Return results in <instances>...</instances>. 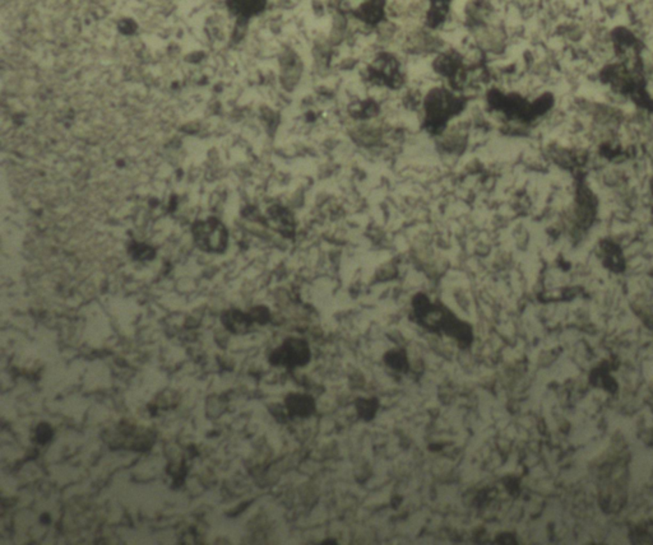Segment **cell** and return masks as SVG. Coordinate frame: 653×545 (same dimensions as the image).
Wrapping results in <instances>:
<instances>
[{
	"label": "cell",
	"mask_w": 653,
	"mask_h": 545,
	"mask_svg": "<svg viewBox=\"0 0 653 545\" xmlns=\"http://www.w3.org/2000/svg\"><path fill=\"white\" fill-rule=\"evenodd\" d=\"M194 237L200 248L206 251H222L226 248V231L220 222L210 219L196 225Z\"/></svg>",
	"instance_id": "1"
},
{
	"label": "cell",
	"mask_w": 653,
	"mask_h": 545,
	"mask_svg": "<svg viewBox=\"0 0 653 545\" xmlns=\"http://www.w3.org/2000/svg\"><path fill=\"white\" fill-rule=\"evenodd\" d=\"M154 442L152 432L138 428L132 424L122 423L117 432V438H112L111 446L124 447L126 450H148Z\"/></svg>",
	"instance_id": "2"
},
{
	"label": "cell",
	"mask_w": 653,
	"mask_h": 545,
	"mask_svg": "<svg viewBox=\"0 0 653 545\" xmlns=\"http://www.w3.org/2000/svg\"><path fill=\"white\" fill-rule=\"evenodd\" d=\"M223 324L230 331L240 334L242 331H245V329L249 325V319L247 318V315L239 311H230L226 315H223Z\"/></svg>",
	"instance_id": "3"
},
{
	"label": "cell",
	"mask_w": 653,
	"mask_h": 545,
	"mask_svg": "<svg viewBox=\"0 0 653 545\" xmlns=\"http://www.w3.org/2000/svg\"><path fill=\"white\" fill-rule=\"evenodd\" d=\"M52 437V429L49 424L46 423H43L37 427L36 431V440L40 442V444H46L47 441H50Z\"/></svg>",
	"instance_id": "4"
}]
</instances>
